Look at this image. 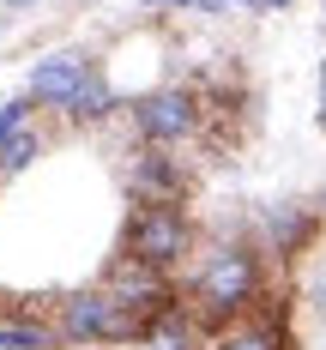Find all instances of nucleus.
Listing matches in <instances>:
<instances>
[{"label": "nucleus", "instance_id": "f257e3e1", "mask_svg": "<svg viewBox=\"0 0 326 350\" xmlns=\"http://www.w3.org/2000/svg\"><path fill=\"white\" fill-rule=\"evenodd\" d=\"M151 326H145L139 308H127L121 296H109V290H79L61 302V338L72 345H127V338H145Z\"/></svg>", "mask_w": 326, "mask_h": 350}, {"label": "nucleus", "instance_id": "f03ea898", "mask_svg": "<svg viewBox=\"0 0 326 350\" xmlns=\"http://www.w3.org/2000/svg\"><path fill=\"white\" fill-rule=\"evenodd\" d=\"M193 242V224H187V211L181 206H133L127 217V260H139L151 272H163V266H176L181 254Z\"/></svg>", "mask_w": 326, "mask_h": 350}, {"label": "nucleus", "instance_id": "7ed1b4c3", "mask_svg": "<svg viewBox=\"0 0 326 350\" xmlns=\"http://www.w3.org/2000/svg\"><path fill=\"white\" fill-rule=\"evenodd\" d=\"M193 296H200L206 314H242L260 296V260L248 247H217L200 266V278H193Z\"/></svg>", "mask_w": 326, "mask_h": 350}, {"label": "nucleus", "instance_id": "20e7f679", "mask_svg": "<svg viewBox=\"0 0 326 350\" xmlns=\"http://www.w3.org/2000/svg\"><path fill=\"white\" fill-rule=\"evenodd\" d=\"M133 127H139L151 145H176L187 139L193 127H200V103L187 97V91H151L133 103Z\"/></svg>", "mask_w": 326, "mask_h": 350}, {"label": "nucleus", "instance_id": "39448f33", "mask_svg": "<svg viewBox=\"0 0 326 350\" xmlns=\"http://www.w3.org/2000/svg\"><path fill=\"white\" fill-rule=\"evenodd\" d=\"M97 72L85 55H49L31 67V103H55V109H72V97L91 85Z\"/></svg>", "mask_w": 326, "mask_h": 350}, {"label": "nucleus", "instance_id": "423d86ee", "mask_svg": "<svg viewBox=\"0 0 326 350\" xmlns=\"http://www.w3.org/2000/svg\"><path fill=\"white\" fill-rule=\"evenodd\" d=\"M133 181L145 187V206H176V193H181V175L169 157H139V170H133Z\"/></svg>", "mask_w": 326, "mask_h": 350}, {"label": "nucleus", "instance_id": "0eeeda50", "mask_svg": "<svg viewBox=\"0 0 326 350\" xmlns=\"http://www.w3.org/2000/svg\"><path fill=\"white\" fill-rule=\"evenodd\" d=\"M0 350H55V332L31 314H0Z\"/></svg>", "mask_w": 326, "mask_h": 350}, {"label": "nucleus", "instance_id": "6e6552de", "mask_svg": "<svg viewBox=\"0 0 326 350\" xmlns=\"http://www.w3.org/2000/svg\"><path fill=\"white\" fill-rule=\"evenodd\" d=\"M36 151H42V139H36L31 127H18L12 139L0 145V170H31V163H36Z\"/></svg>", "mask_w": 326, "mask_h": 350}, {"label": "nucleus", "instance_id": "1a4fd4ad", "mask_svg": "<svg viewBox=\"0 0 326 350\" xmlns=\"http://www.w3.org/2000/svg\"><path fill=\"white\" fill-rule=\"evenodd\" d=\"M109 103H115V97H109V85H103V79H91V85L72 97V115H79V121H103Z\"/></svg>", "mask_w": 326, "mask_h": 350}, {"label": "nucleus", "instance_id": "9d476101", "mask_svg": "<svg viewBox=\"0 0 326 350\" xmlns=\"http://www.w3.org/2000/svg\"><path fill=\"white\" fill-rule=\"evenodd\" d=\"M278 345H284V338H278L272 326H242V332H230L217 350H278Z\"/></svg>", "mask_w": 326, "mask_h": 350}, {"label": "nucleus", "instance_id": "9b49d317", "mask_svg": "<svg viewBox=\"0 0 326 350\" xmlns=\"http://www.w3.org/2000/svg\"><path fill=\"white\" fill-rule=\"evenodd\" d=\"M321 127H326V61H321Z\"/></svg>", "mask_w": 326, "mask_h": 350}, {"label": "nucleus", "instance_id": "f8f14e48", "mask_svg": "<svg viewBox=\"0 0 326 350\" xmlns=\"http://www.w3.org/2000/svg\"><path fill=\"white\" fill-rule=\"evenodd\" d=\"M254 6H266V12H278V6H290V0H254Z\"/></svg>", "mask_w": 326, "mask_h": 350}, {"label": "nucleus", "instance_id": "ddd939ff", "mask_svg": "<svg viewBox=\"0 0 326 350\" xmlns=\"http://www.w3.org/2000/svg\"><path fill=\"white\" fill-rule=\"evenodd\" d=\"M6 6H12V12H18V6H36V0H6Z\"/></svg>", "mask_w": 326, "mask_h": 350}]
</instances>
